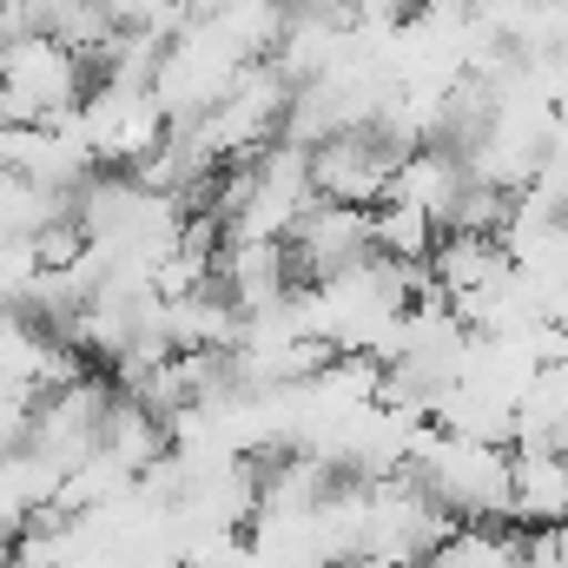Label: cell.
I'll return each instance as SVG.
<instances>
[{
	"mask_svg": "<svg viewBox=\"0 0 568 568\" xmlns=\"http://www.w3.org/2000/svg\"><path fill=\"white\" fill-rule=\"evenodd\" d=\"M80 93H87V60L73 47H60L47 27H27L0 47V120L7 126L67 113V106H80Z\"/></svg>",
	"mask_w": 568,
	"mask_h": 568,
	"instance_id": "cell-1",
	"label": "cell"
},
{
	"mask_svg": "<svg viewBox=\"0 0 568 568\" xmlns=\"http://www.w3.org/2000/svg\"><path fill=\"white\" fill-rule=\"evenodd\" d=\"M80 133L93 145V165L133 172L152 145L172 133L165 106L152 100V87H126V80H100L80 93Z\"/></svg>",
	"mask_w": 568,
	"mask_h": 568,
	"instance_id": "cell-2",
	"label": "cell"
},
{
	"mask_svg": "<svg viewBox=\"0 0 568 568\" xmlns=\"http://www.w3.org/2000/svg\"><path fill=\"white\" fill-rule=\"evenodd\" d=\"M106 397H113V384H100V377H73V384H60V390H40L20 443H33V449L67 476L73 463H87V456L100 449Z\"/></svg>",
	"mask_w": 568,
	"mask_h": 568,
	"instance_id": "cell-3",
	"label": "cell"
},
{
	"mask_svg": "<svg viewBox=\"0 0 568 568\" xmlns=\"http://www.w3.org/2000/svg\"><path fill=\"white\" fill-rule=\"evenodd\" d=\"M284 252H291V278L317 284L331 272H344L351 258L371 252V212L364 205H337V199H311L297 212V225L284 232Z\"/></svg>",
	"mask_w": 568,
	"mask_h": 568,
	"instance_id": "cell-4",
	"label": "cell"
},
{
	"mask_svg": "<svg viewBox=\"0 0 568 568\" xmlns=\"http://www.w3.org/2000/svg\"><path fill=\"white\" fill-rule=\"evenodd\" d=\"M390 172H397V152L377 140L371 126H351V133H331V140L311 145V192L317 199L371 212L390 192Z\"/></svg>",
	"mask_w": 568,
	"mask_h": 568,
	"instance_id": "cell-5",
	"label": "cell"
},
{
	"mask_svg": "<svg viewBox=\"0 0 568 568\" xmlns=\"http://www.w3.org/2000/svg\"><path fill=\"white\" fill-rule=\"evenodd\" d=\"M509 523L523 529L568 523V449H556L549 436L509 443Z\"/></svg>",
	"mask_w": 568,
	"mask_h": 568,
	"instance_id": "cell-6",
	"label": "cell"
},
{
	"mask_svg": "<svg viewBox=\"0 0 568 568\" xmlns=\"http://www.w3.org/2000/svg\"><path fill=\"white\" fill-rule=\"evenodd\" d=\"M212 284L232 297V311H265V304H278L297 278H291L284 239H219Z\"/></svg>",
	"mask_w": 568,
	"mask_h": 568,
	"instance_id": "cell-7",
	"label": "cell"
},
{
	"mask_svg": "<svg viewBox=\"0 0 568 568\" xmlns=\"http://www.w3.org/2000/svg\"><path fill=\"white\" fill-rule=\"evenodd\" d=\"M424 265L436 278V291H443V304L456 291H483V284L516 272V258H509V245L496 232H449V225H436V245H429Z\"/></svg>",
	"mask_w": 568,
	"mask_h": 568,
	"instance_id": "cell-8",
	"label": "cell"
},
{
	"mask_svg": "<svg viewBox=\"0 0 568 568\" xmlns=\"http://www.w3.org/2000/svg\"><path fill=\"white\" fill-rule=\"evenodd\" d=\"M60 489V469L33 449V443H7L0 449V536H20Z\"/></svg>",
	"mask_w": 568,
	"mask_h": 568,
	"instance_id": "cell-9",
	"label": "cell"
},
{
	"mask_svg": "<svg viewBox=\"0 0 568 568\" xmlns=\"http://www.w3.org/2000/svg\"><path fill=\"white\" fill-rule=\"evenodd\" d=\"M100 449L140 476V469H152V463L172 449V436H165V417L145 410L133 390H113V397H106V417H100Z\"/></svg>",
	"mask_w": 568,
	"mask_h": 568,
	"instance_id": "cell-10",
	"label": "cell"
},
{
	"mask_svg": "<svg viewBox=\"0 0 568 568\" xmlns=\"http://www.w3.org/2000/svg\"><path fill=\"white\" fill-rule=\"evenodd\" d=\"M463 159L456 152H443V145H417V152H404L397 159V172H390V192L384 199H410V205H424L429 219L443 225L449 219V205H456V192H463Z\"/></svg>",
	"mask_w": 568,
	"mask_h": 568,
	"instance_id": "cell-11",
	"label": "cell"
},
{
	"mask_svg": "<svg viewBox=\"0 0 568 568\" xmlns=\"http://www.w3.org/2000/svg\"><path fill=\"white\" fill-rule=\"evenodd\" d=\"M424 568H523V536L496 523H456L424 556Z\"/></svg>",
	"mask_w": 568,
	"mask_h": 568,
	"instance_id": "cell-12",
	"label": "cell"
},
{
	"mask_svg": "<svg viewBox=\"0 0 568 568\" xmlns=\"http://www.w3.org/2000/svg\"><path fill=\"white\" fill-rule=\"evenodd\" d=\"M429 245H436V219H429L424 205H410V199H377L371 205V252L424 265Z\"/></svg>",
	"mask_w": 568,
	"mask_h": 568,
	"instance_id": "cell-13",
	"label": "cell"
},
{
	"mask_svg": "<svg viewBox=\"0 0 568 568\" xmlns=\"http://www.w3.org/2000/svg\"><path fill=\"white\" fill-rule=\"evenodd\" d=\"M67 212H73V192L33 185L27 172H0V239H33L40 225H53Z\"/></svg>",
	"mask_w": 568,
	"mask_h": 568,
	"instance_id": "cell-14",
	"label": "cell"
},
{
	"mask_svg": "<svg viewBox=\"0 0 568 568\" xmlns=\"http://www.w3.org/2000/svg\"><path fill=\"white\" fill-rule=\"evenodd\" d=\"M47 33H53L60 47H73L80 60H100V53H106V40L120 33V13H113L106 0H67V7L47 20Z\"/></svg>",
	"mask_w": 568,
	"mask_h": 568,
	"instance_id": "cell-15",
	"label": "cell"
},
{
	"mask_svg": "<svg viewBox=\"0 0 568 568\" xmlns=\"http://www.w3.org/2000/svg\"><path fill=\"white\" fill-rule=\"evenodd\" d=\"M33 272H40L33 239H0V311H7V304H20V291H27Z\"/></svg>",
	"mask_w": 568,
	"mask_h": 568,
	"instance_id": "cell-16",
	"label": "cell"
}]
</instances>
